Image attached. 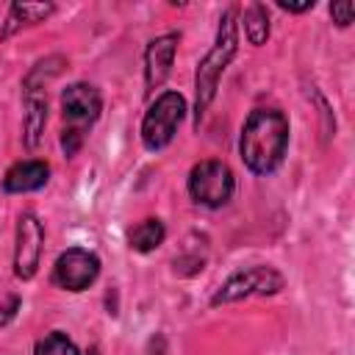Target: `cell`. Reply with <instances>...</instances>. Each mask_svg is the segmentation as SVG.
I'll return each instance as SVG.
<instances>
[{"label":"cell","instance_id":"cell-18","mask_svg":"<svg viewBox=\"0 0 355 355\" xmlns=\"http://www.w3.org/2000/svg\"><path fill=\"white\" fill-rule=\"evenodd\" d=\"M327 11H330L336 28H341V31L349 28L352 19H355V3H352V0H333V3L327 6Z\"/></svg>","mask_w":355,"mask_h":355},{"label":"cell","instance_id":"cell-4","mask_svg":"<svg viewBox=\"0 0 355 355\" xmlns=\"http://www.w3.org/2000/svg\"><path fill=\"white\" fill-rule=\"evenodd\" d=\"M189 114V103L183 97V92L178 89H164L158 92L150 103L147 111L141 114L139 122V141L147 153H161L172 144V139L178 136V128L183 125Z\"/></svg>","mask_w":355,"mask_h":355},{"label":"cell","instance_id":"cell-2","mask_svg":"<svg viewBox=\"0 0 355 355\" xmlns=\"http://www.w3.org/2000/svg\"><path fill=\"white\" fill-rule=\"evenodd\" d=\"M236 53H239V8L227 6L219 14L216 36H214L208 53L197 61V69H194V130H200V119L211 108V103L219 92V80H222L225 69L233 64Z\"/></svg>","mask_w":355,"mask_h":355},{"label":"cell","instance_id":"cell-3","mask_svg":"<svg viewBox=\"0 0 355 355\" xmlns=\"http://www.w3.org/2000/svg\"><path fill=\"white\" fill-rule=\"evenodd\" d=\"M103 114V94L94 83L89 80H75V83H67L61 89V150L67 158H75L86 139H89V130L97 125Z\"/></svg>","mask_w":355,"mask_h":355},{"label":"cell","instance_id":"cell-16","mask_svg":"<svg viewBox=\"0 0 355 355\" xmlns=\"http://www.w3.org/2000/svg\"><path fill=\"white\" fill-rule=\"evenodd\" d=\"M67 67H69V61H67V55H61V53H50V55H44V58H36V61L31 64V69L25 72V78H22V89L47 92V86H50Z\"/></svg>","mask_w":355,"mask_h":355},{"label":"cell","instance_id":"cell-13","mask_svg":"<svg viewBox=\"0 0 355 355\" xmlns=\"http://www.w3.org/2000/svg\"><path fill=\"white\" fill-rule=\"evenodd\" d=\"M166 241V225L161 216H147L141 222H136L128 230V247L139 255H150L155 252L161 244Z\"/></svg>","mask_w":355,"mask_h":355},{"label":"cell","instance_id":"cell-11","mask_svg":"<svg viewBox=\"0 0 355 355\" xmlns=\"http://www.w3.org/2000/svg\"><path fill=\"white\" fill-rule=\"evenodd\" d=\"M47 125V92L22 89V144L36 150L44 139Z\"/></svg>","mask_w":355,"mask_h":355},{"label":"cell","instance_id":"cell-9","mask_svg":"<svg viewBox=\"0 0 355 355\" xmlns=\"http://www.w3.org/2000/svg\"><path fill=\"white\" fill-rule=\"evenodd\" d=\"M178 44H180V31H166L153 36L144 44L141 53V75H144V97L153 100L158 89H164V83L172 75L175 67V55H178Z\"/></svg>","mask_w":355,"mask_h":355},{"label":"cell","instance_id":"cell-5","mask_svg":"<svg viewBox=\"0 0 355 355\" xmlns=\"http://www.w3.org/2000/svg\"><path fill=\"white\" fill-rule=\"evenodd\" d=\"M286 288V275L272 266V263H250L241 266L236 272H230L211 294L208 305L219 308V305H230V302H241V300H252V297H275Z\"/></svg>","mask_w":355,"mask_h":355},{"label":"cell","instance_id":"cell-7","mask_svg":"<svg viewBox=\"0 0 355 355\" xmlns=\"http://www.w3.org/2000/svg\"><path fill=\"white\" fill-rule=\"evenodd\" d=\"M103 261L94 250L89 247H67L58 252V258L53 261L50 269V283L61 291L69 294H80L86 288H92L100 277Z\"/></svg>","mask_w":355,"mask_h":355},{"label":"cell","instance_id":"cell-12","mask_svg":"<svg viewBox=\"0 0 355 355\" xmlns=\"http://www.w3.org/2000/svg\"><path fill=\"white\" fill-rule=\"evenodd\" d=\"M55 14V3H11L6 8V19L0 22V39H11L22 28L47 22Z\"/></svg>","mask_w":355,"mask_h":355},{"label":"cell","instance_id":"cell-19","mask_svg":"<svg viewBox=\"0 0 355 355\" xmlns=\"http://www.w3.org/2000/svg\"><path fill=\"white\" fill-rule=\"evenodd\" d=\"M19 311H22V297H19V294H8V297L0 302V330L8 327V324L17 319Z\"/></svg>","mask_w":355,"mask_h":355},{"label":"cell","instance_id":"cell-6","mask_svg":"<svg viewBox=\"0 0 355 355\" xmlns=\"http://www.w3.org/2000/svg\"><path fill=\"white\" fill-rule=\"evenodd\" d=\"M186 191L194 205L208 211L225 208L236 194V175L222 158H202L186 175Z\"/></svg>","mask_w":355,"mask_h":355},{"label":"cell","instance_id":"cell-17","mask_svg":"<svg viewBox=\"0 0 355 355\" xmlns=\"http://www.w3.org/2000/svg\"><path fill=\"white\" fill-rule=\"evenodd\" d=\"M33 355H80V349L64 330H50L33 344Z\"/></svg>","mask_w":355,"mask_h":355},{"label":"cell","instance_id":"cell-15","mask_svg":"<svg viewBox=\"0 0 355 355\" xmlns=\"http://www.w3.org/2000/svg\"><path fill=\"white\" fill-rule=\"evenodd\" d=\"M239 31H244V39L252 47H263L272 36V17L263 3H250L239 17Z\"/></svg>","mask_w":355,"mask_h":355},{"label":"cell","instance_id":"cell-14","mask_svg":"<svg viewBox=\"0 0 355 355\" xmlns=\"http://www.w3.org/2000/svg\"><path fill=\"white\" fill-rule=\"evenodd\" d=\"M205 261H208V239L200 233H191L183 250L172 258V272L178 277H194L205 269Z\"/></svg>","mask_w":355,"mask_h":355},{"label":"cell","instance_id":"cell-8","mask_svg":"<svg viewBox=\"0 0 355 355\" xmlns=\"http://www.w3.org/2000/svg\"><path fill=\"white\" fill-rule=\"evenodd\" d=\"M44 252V222L36 211H22L14 225V277L28 283L39 275Z\"/></svg>","mask_w":355,"mask_h":355},{"label":"cell","instance_id":"cell-20","mask_svg":"<svg viewBox=\"0 0 355 355\" xmlns=\"http://www.w3.org/2000/svg\"><path fill=\"white\" fill-rule=\"evenodd\" d=\"M280 11H286V14H305V11H311L313 6H316V0H302V3H286V0H277L275 3Z\"/></svg>","mask_w":355,"mask_h":355},{"label":"cell","instance_id":"cell-10","mask_svg":"<svg viewBox=\"0 0 355 355\" xmlns=\"http://www.w3.org/2000/svg\"><path fill=\"white\" fill-rule=\"evenodd\" d=\"M50 164L44 158H22L14 161L3 175V191L6 194H31L50 183Z\"/></svg>","mask_w":355,"mask_h":355},{"label":"cell","instance_id":"cell-1","mask_svg":"<svg viewBox=\"0 0 355 355\" xmlns=\"http://www.w3.org/2000/svg\"><path fill=\"white\" fill-rule=\"evenodd\" d=\"M291 141V122L280 108L258 105L247 114L239 133V158L255 178L280 169Z\"/></svg>","mask_w":355,"mask_h":355}]
</instances>
